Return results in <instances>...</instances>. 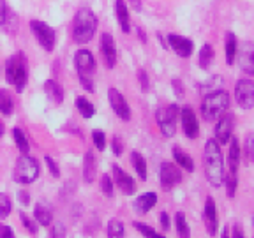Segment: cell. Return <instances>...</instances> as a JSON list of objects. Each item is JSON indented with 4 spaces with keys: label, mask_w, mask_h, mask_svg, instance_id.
Listing matches in <instances>:
<instances>
[{
    "label": "cell",
    "mask_w": 254,
    "mask_h": 238,
    "mask_svg": "<svg viewBox=\"0 0 254 238\" xmlns=\"http://www.w3.org/2000/svg\"><path fill=\"white\" fill-rule=\"evenodd\" d=\"M39 163L37 159H34L28 154H21L16 161L14 166V180L18 183H32L36 182L37 177H39Z\"/></svg>",
    "instance_id": "5b68a950"
},
{
    "label": "cell",
    "mask_w": 254,
    "mask_h": 238,
    "mask_svg": "<svg viewBox=\"0 0 254 238\" xmlns=\"http://www.w3.org/2000/svg\"><path fill=\"white\" fill-rule=\"evenodd\" d=\"M0 238H14V231L7 224H0Z\"/></svg>",
    "instance_id": "bcb514c9"
},
{
    "label": "cell",
    "mask_w": 254,
    "mask_h": 238,
    "mask_svg": "<svg viewBox=\"0 0 254 238\" xmlns=\"http://www.w3.org/2000/svg\"><path fill=\"white\" fill-rule=\"evenodd\" d=\"M108 238H124L126 235V230H124V224L119 221V219H111L108 222Z\"/></svg>",
    "instance_id": "d6a6232c"
},
{
    "label": "cell",
    "mask_w": 254,
    "mask_h": 238,
    "mask_svg": "<svg viewBox=\"0 0 254 238\" xmlns=\"http://www.w3.org/2000/svg\"><path fill=\"white\" fill-rule=\"evenodd\" d=\"M97 175V159H95L94 152L88 150L83 157V180L87 183H92Z\"/></svg>",
    "instance_id": "7402d4cb"
},
{
    "label": "cell",
    "mask_w": 254,
    "mask_h": 238,
    "mask_svg": "<svg viewBox=\"0 0 254 238\" xmlns=\"http://www.w3.org/2000/svg\"><path fill=\"white\" fill-rule=\"evenodd\" d=\"M230 233H231V238H246L242 230H240V226H233V230H231Z\"/></svg>",
    "instance_id": "f5cc1de1"
},
{
    "label": "cell",
    "mask_w": 254,
    "mask_h": 238,
    "mask_svg": "<svg viewBox=\"0 0 254 238\" xmlns=\"http://www.w3.org/2000/svg\"><path fill=\"white\" fill-rule=\"evenodd\" d=\"M203 221H205L206 233L210 237H215L219 230V217H217V208H215L214 198H206L205 201V210H203Z\"/></svg>",
    "instance_id": "e0dca14e"
},
{
    "label": "cell",
    "mask_w": 254,
    "mask_h": 238,
    "mask_svg": "<svg viewBox=\"0 0 254 238\" xmlns=\"http://www.w3.org/2000/svg\"><path fill=\"white\" fill-rule=\"evenodd\" d=\"M74 67L76 72H78V78H92L94 76L97 63H95V59L90 50L83 48V50H78L74 53Z\"/></svg>",
    "instance_id": "9c48e42d"
},
{
    "label": "cell",
    "mask_w": 254,
    "mask_h": 238,
    "mask_svg": "<svg viewBox=\"0 0 254 238\" xmlns=\"http://www.w3.org/2000/svg\"><path fill=\"white\" fill-rule=\"evenodd\" d=\"M7 11H9V7H7V4H5V0H0V27H4Z\"/></svg>",
    "instance_id": "c3c4849f"
},
{
    "label": "cell",
    "mask_w": 254,
    "mask_h": 238,
    "mask_svg": "<svg viewBox=\"0 0 254 238\" xmlns=\"http://www.w3.org/2000/svg\"><path fill=\"white\" fill-rule=\"evenodd\" d=\"M159 219H161V226H163V230H164V231L170 230V215H168L166 212H161Z\"/></svg>",
    "instance_id": "f907efd6"
},
{
    "label": "cell",
    "mask_w": 254,
    "mask_h": 238,
    "mask_svg": "<svg viewBox=\"0 0 254 238\" xmlns=\"http://www.w3.org/2000/svg\"><path fill=\"white\" fill-rule=\"evenodd\" d=\"M101 190L108 198H113V194H115V183H113V178H111L110 175H103L101 177Z\"/></svg>",
    "instance_id": "e575fe53"
},
{
    "label": "cell",
    "mask_w": 254,
    "mask_h": 238,
    "mask_svg": "<svg viewBox=\"0 0 254 238\" xmlns=\"http://www.w3.org/2000/svg\"><path fill=\"white\" fill-rule=\"evenodd\" d=\"M113 183H115L126 196H132L136 192L134 178H132L129 173H126L119 164H113Z\"/></svg>",
    "instance_id": "2e32d148"
},
{
    "label": "cell",
    "mask_w": 254,
    "mask_h": 238,
    "mask_svg": "<svg viewBox=\"0 0 254 238\" xmlns=\"http://www.w3.org/2000/svg\"><path fill=\"white\" fill-rule=\"evenodd\" d=\"M136 30H138V36H139V41H141L143 44L147 43V34H145V30H143L141 27H138L136 28Z\"/></svg>",
    "instance_id": "db71d44e"
},
{
    "label": "cell",
    "mask_w": 254,
    "mask_h": 238,
    "mask_svg": "<svg viewBox=\"0 0 254 238\" xmlns=\"http://www.w3.org/2000/svg\"><path fill=\"white\" fill-rule=\"evenodd\" d=\"M224 183H226L228 198H235V194H237V185H238V175L228 171V175L224 177Z\"/></svg>",
    "instance_id": "836d02e7"
},
{
    "label": "cell",
    "mask_w": 254,
    "mask_h": 238,
    "mask_svg": "<svg viewBox=\"0 0 254 238\" xmlns=\"http://www.w3.org/2000/svg\"><path fill=\"white\" fill-rule=\"evenodd\" d=\"M215 141L219 143V145H228V141L231 139V136H233V131H235V115L233 113H230V111H226L224 115H221L217 120H215Z\"/></svg>",
    "instance_id": "30bf717a"
},
{
    "label": "cell",
    "mask_w": 254,
    "mask_h": 238,
    "mask_svg": "<svg viewBox=\"0 0 254 238\" xmlns=\"http://www.w3.org/2000/svg\"><path fill=\"white\" fill-rule=\"evenodd\" d=\"M74 104H76V108H78L79 115L83 117V119H92V117L95 115V106L87 99V97H83V95H78Z\"/></svg>",
    "instance_id": "83f0119b"
},
{
    "label": "cell",
    "mask_w": 254,
    "mask_h": 238,
    "mask_svg": "<svg viewBox=\"0 0 254 238\" xmlns=\"http://www.w3.org/2000/svg\"><path fill=\"white\" fill-rule=\"evenodd\" d=\"M214 57H215V52H214V48H212V44H203L198 55V65L201 69H208L210 63L214 62Z\"/></svg>",
    "instance_id": "4316f807"
},
{
    "label": "cell",
    "mask_w": 254,
    "mask_h": 238,
    "mask_svg": "<svg viewBox=\"0 0 254 238\" xmlns=\"http://www.w3.org/2000/svg\"><path fill=\"white\" fill-rule=\"evenodd\" d=\"M5 134V125H4V122H2V119H0V138Z\"/></svg>",
    "instance_id": "6f0895ef"
},
{
    "label": "cell",
    "mask_w": 254,
    "mask_h": 238,
    "mask_svg": "<svg viewBox=\"0 0 254 238\" xmlns=\"http://www.w3.org/2000/svg\"><path fill=\"white\" fill-rule=\"evenodd\" d=\"M235 99L242 110H253L254 108V81L249 78L238 79L235 85Z\"/></svg>",
    "instance_id": "ba28073f"
},
{
    "label": "cell",
    "mask_w": 254,
    "mask_h": 238,
    "mask_svg": "<svg viewBox=\"0 0 254 238\" xmlns=\"http://www.w3.org/2000/svg\"><path fill=\"white\" fill-rule=\"evenodd\" d=\"M180 122H182V131L189 139H196L199 134V123L196 119L194 110L190 106H184L180 110Z\"/></svg>",
    "instance_id": "9a60e30c"
},
{
    "label": "cell",
    "mask_w": 254,
    "mask_h": 238,
    "mask_svg": "<svg viewBox=\"0 0 254 238\" xmlns=\"http://www.w3.org/2000/svg\"><path fill=\"white\" fill-rule=\"evenodd\" d=\"M79 83H81V87L87 92H95V85L92 78H79Z\"/></svg>",
    "instance_id": "7dc6e473"
},
{
    "label": "cell",
    "mask_w": 254,
    "mask_h": 238,
    "mask_svg": "<svg viewBox=\"0 0 254 238\" xmlns=\"http://www.w3.org/2000/svg\"><path fill=\"white\" fill-rule=\"evenodd\" d=\"M240 69H242L246 74L254 76V44L246 43L242 46V52H240Z\"/></svg>",
    "instance_id": "ac0fdd59"
},
{
    "label": "cell",
    "mask_w": 254,
    "mask_h": 238,
    "mask_svg": "<svg viewBox=\"0 0 254 238\" xmlns=\"http://www.w3.org/2000/svg\"><path fill=\"white\" fill-rule=\"evenodd\" d=\"M50 238H65V226H64L62 222H55L53 224Z\"/></svg>",
    "instance_id": "7bdbcfd3"
},
{
    "label": "cell",
    "mask_w": 254,
    "mask_h": 238,
    "mask_svg": "<svg viewBox=\"0 0 254 238\" xmlns=\"http://www.w3.org/2000/svg\"><path fill=\"white\" fill-rule=\"evenodd\" d=\"M159 180L164 190H171L182 182V171L175 163H163L159 168Z\"/></svg>",
    "instance_id": "8fae6325"
},
{
    "label": "cell",
    "mask_w": 254,
    "mask_h": 238,
    "mask_svg": "<svg viewBox=\"0 0 254 238\" xmlns=\"http://www.w3.org/2000/svg\"><path fill=\"white\" fill-rule=\"evenodd\" d=\"M111 150H113V154L117 155V157H120L124 152V143L122 139L119 138V136H113V139H111Z\"/></svg>",
    "instance_id": "ee69618b"
},
{
    "label": "cell",
    "mask_w": 254,
    "mask_h": 238,
    "mask_svg": "<svg viewBox=\"0 0 254 238\" xmlns=\"http://www.w3.org/2000/svg\"><path fill=\"white\" fill-rule=\"evenodd\" d=\"M18 201L23 206H27L28 203H30V194H28L27 190H20V192H18Z\"/></svg>",
    "instance_id": "681fc988"
},
{
    "label": "cell",
    "mask_w": 254,
    "mask_h": 238,
    "mask_svg": "<svg viewBox=\"0 0 254 238\" xmlns=\"http://www.w3.org/2000/svg\"><path fill=\"white\" fill-rule=\"evenodd\" d=\"M221 238H231V233H230V230H228V226H226V228H222Z\"/></svg>",
    "instance_id": "9f6ffc18"
},
{
    "label": "cell",
    "mask_w": 254,
    "mask_h": 238,
    "mask_svg": "<svg viewBox=\"0 0 254 238\" xmlns=\"http://www.w3.org/2000/svg\"><path fill=\"white\" fill-rule=\"evenodd\" d=\"M138 81H139V87H141L143 92L150 90V79H148V74L145 69H139L138 71Z\"/></svg>",
    "instance_id": "b9f144b4"
},
{
    "label": "cell",
    "mask_w": 254,
    "mask_h": 238,
    "mask_svg": "<svg viewBox=\"0 0 254 238\" xmlns=\"http://www.w3.org/2000/svg\"><path fill=\"white\" fill-rule=\"evenodd\" d=\"M203 163H205L206 180L212 187H221L224 183L226 170H224V159H222L221 145L214 138L206 139L205 152H203Z\"/></svg>",
    "instance_id": "6da1fadb"
},
{
    "label": "cell",
    "mask_w": 254,
    "mask_h": 238,
    "mask_svg": "<svg viewBox=\"0 0 254 238\" xmlns=\"http://www.w3.org/2000/svg\"><path fill=\"white\" fill-rule=\"evenodd\" d=\"M173 159H175V164L179 168H184L189 173L194 171V161H192V157L189 154H186L180 147H173Z\"/></svg>",
    "instance_id": "cb8c5ba5"
},
{
    "label": "cell",
    "mask_w": 254,
    "mask_h": 238,
    "mask_svg": "<svg viewBox=\"0 0 254 238\" xmlns=\"http://www.w3.org/2000/svg\"><path fill=\"white\" fill-rule=\"evenodd\" d=\"M12 138H14L16 147H18V150H20L21 154H28V152H30L28 139H27V136H25V132L21 131L20 127H14V129H12Z\"/></svg>",
    "instance_id": "1f68e13d"
},
{
    "label": "cell",
    "mask_w": 254,
    "mask_h": 238,
    "mask_svg": "<svg viewBox=\"0 0 254 238\" xmlns=\"http://www.w3.org/2000/svg\"><path fill=\"white\" fill-rule=\"evenodd\" d=\"M99 20L90 7H79L72 20V41L76 44H88L97 32Z\"/></svg>",
    "instance_id": "7a4b0ae2"
},
{
    "label": "cell",
    "mask_w": 254,
    "mask_h": 238,
    "mask_svg": "<svg viewBox=\"0 0 254 238\" xmlns=\"http://www.w3.org/2000/svg\"><path fill=\"white\" fill-rule=\"evenodd\" d=\"M175 224H177L179 238H190V228H189V224H187V219L184 212H177V214H175Z\"/></svg>",
    "instance_id": "4dcf8cb0"
},
{
    "label": "cell",
    "mask_w": 254,
    "mask_h": 238,
    "mask_svg": "<svg viewBox=\"0 0 254 238\" xmlns=\"http://www.w3.org/2000/svg\"><path fill=\"white\" fill-rule=\"evenodd\" d=\"M240 157H242L240 143H238L237 138H233V136H231V139H230V150H228V168H230L231 173H238Z\"/></svg>",
    "instance_id": "44dd1931"
},
{
    "label": "cell",
    "mask_w": 254,
    "mask_h": 238,
    "mask_svg": "<svg viewBox=\"0 0 254 238\" xmlns=\"http://www.w3.org/2000/svg\"><path fill=\"white\" fill-rule=\"evenodd\" d=\"M5 79H7L9 85L14 87L18 94L25 90L28 79V67L23 52H16L14 55L7 59V62H5Z\"/></svg>",
    "instance_id": "3957f363"
},
{
    "label": "cell",
    "mask_w": 254,
    "mask_h": 238,
    "mask_svg": "<svg viewBox=\"0 0 254 238\" xmlns=\"http://www.w3.org/2000/svg\"><path fill=\"white\" fill-rule=\"evenodd\" d=\"M224 53H226V63L228 65H233L235 59H237V53H238V41H237V36H235L233 32H228L226 34Z\"/></svg>",
    "instance_id": "d4e9b609"
},
{
    "label": "cell",
    "mask_w": 254,
    "mask_h": 238,
    "mask_svg": "<svg viewBox=\"0 0 254 238\" xmlns=\"http://www.w3.org/2000/svg\"><path fill=\"white\" fill-rule=\"evenodd\" d=\"M168 48H171L180 59H189L194 52V43L189 39V37L179 36V34H168L166 37Z\"/></svg>",
    "instance_id": "5bb4252c"
},
{
    "label": "cell",
    "mask_w": 254,
    "mask_h": 238,
    "mask_svg": "<svg viewBox=\"0 0 254 238\" xmlns=\"http://www.w3.org/2000/svg\"><path fill=\"white\" fill-rule=\"evenodd\" d=\"M230 108V94L226 90H214L205 94L201 101V117L206 122H215Z\"/></svg>",
    "instance_id": "277c9868"
},
{
    "label": "cell",
    "mask_w": 254,
    "mask_h": 238,
    "mask_svg": "<svg viewBox=\"0 0 254 238\" xmlns=\"http://www.w3.org/2000/svg\"><path fill=\"white\" fill-rule=\"evenodd\" d=\"M131 163H132V168L136 170V173H138V177L141 180H147V161H145V157H143L139 152H132L131 154Z\"/></svg>",
    "instance_id": "f546056e"
},
{
    "label": "cell",
    "mask_w": 254,
    "mask_h": 238,
    "mask_svg": "<svg viewBox=\"0 0 254 238\" xmlns=\"http://www.w3.org/2000/svg\"><path fill=\"white\" fill-rule=\"evenodd\" d=\"M157 205V194L155 192H143L134 201V212L139 215H145Z\"/></svg>",
    "instance_id": "d6986e66"
},
{
    "label": "cell",
    "mask_w": 254,
    "mask_h": 238,
    "mask_svg": "<svg viewBox=\"0 0 254 238\" xmlns=\"http://www.w3.org/2000/svg\"><path fill=\"white\" fill-rule=\"evenodd\" d=\"M221 83H222L221 76H214V78H210L208 81H205V83L199 85V90L205 92V94H208V92L219 90V85H221Z\"/></svg>",
    "instance_id": "74e56055"
},
{
    "label": "cell",
    "mask_w": 254,
    "mask_h": 238,
    "mask_svg": "<svg viewBox=\"0 0 254 238\" xmlns=\"http://www.w3.org/2000/svg\"><path fill=\"white\" fill-rule=\"evenodd\" d=\"M171 83H173V88H175V92H177V95H179V97H182L184 90H182V83H180V79H173Z\"/></svg>",
    "instance_id": "816d5d0a"
},
{
    "label": "cell",
    "mask_w": 254,
    "mask_h": 238,
    "mask_svg": "<svg viewBox=\"0 0 254 238\" xmlns=\"http://www.w3.org/2000/svg\"><path fill=\"white\" fill-rule=\"evenodd\" d=\"M253 224H254V215H253Z\"/></svg>",
    "instance_id": "680465c9"
},
{
    "label": "cell",
    "mask_w": 254,
    "mask_h": 238,
    "mask_svg": "<svg viewBox=\"0 0 254 238\" xmlns=\"http://www.w3.org/2000/svg\"><path fill=\"white\" fill-rule=\"evenodd\" d=\"M44 92H46L48 99L52 101L53 104L64 103V87L55 79H48L46 83H44Z\"/></svg>",
    "instance_id": "603a6c76"
},
{
    "label": "cell",
    "mask_w": 254,
    "mask_h": 238,
    "mask_svg": "<svg viewBox=\"0 0 254 238\" xmlns=\"http://www.w3.org/2000/svg\"><path fill=\"white\" fill-rule=\"evenodd\" d=\"M115 16L120 25V30L124 34H129L131 32V16H129V7H127L124 0H117L115 2Z\"/></svg>",
    "instance_id": "ffe728a7"
},
{
    "label": "cell",
    "mask_w": 254,
    "mask_h": 238,
    "mask_svg": "<svg viewBox=\"0 0 254 238\" xmlns=\"http://www.w3.org/2000/svg\"><path fill=\"white\" fill-rule=\"evenodd\" d=\"M134 228L143 235L145 238H164V235H159L154 228L147 226V224H143V222H134Z\"/></svg>",
    "instance_id": "d590c367"
},
{
    "label": "cell",
    "mask_w": 254,
    "mask_h": 238,
    "mask_svg": "<svg viewBox=\"0 0 254 238\" xmlns=\"http://www.w3.org/2000/svg\"><path fill=\"white\" fill-rule=\"evenodd\" d=\"M129 2H131V5H132V9H134V11H141V0H129Z\"/></svg>",
    "instance_id": "11a10c76"
},
{
    "label": "cell",
    "mask_w": 254,
    "mask_h": 238,
    "mask_svg": "<svg viewBox=\"0 0 254 238\" xmlns=\"http://www.w3.org/2000/svg\"><path fill=\"white\" fill-rule=\"evenodd\" d=\"M20 221H21V224H23V226L27 228V230L30 231L32 235L37 233V222L34 221V219H30L27 214H23V212H21V214H20Z\"/></svg>",
    "instance_id": "60d3db41"
},
{
    "label": "cell",
    "mask_w": 254,
    "mask_h": 238,
    "mask_svg": "<svg viewBox=\"0 0 254 238\" xmlns=\"http://www.w3.org/2000/svg\"><path fill=\"white\" fill-rule=\"evenodd\" d=\"M12 111H14V101H12V95L9 94V90L2 88L0 90V113L5 117H11Z\"/></svg>",
    "instance_id": "f1b7e54d"
},
{
    "label": "cell",
    "mask_w": 254,
    "mask_h": 238,
    "mask_svg": "<svg viewBox=\"0 0 254 238\" xmlns=\"http://www.w3.org/2000/svg\"><path fill=\"white\" fill-rule=\"evenodd\" d=\"M246 150H247V155H249V159L254 163V134H251L249 138H247Z\"/></svg>",
    "instance_id": "f6af8a7d"
},
{
    "label": "cell",
    "mask_w": 254,
    "mask_h": 238,
    "mask_svg": "<svg viewBox=\"0 0 254 238\" xmlns=\"http://www.w3.org/2000/svg\"><path fill=\"white\" fill-rule=\"evenodd\" d=\"M12 210L11 199L5 192H0V219H5Z\"/></svg>",
    "instance_id": "8d00e7d4"
},
{
    "label": "cell",
    "mask_w": 254,
    "mask_h": 238,
    "mask_svg": "<svg viewBox=\"0 0 254 238\" xmlns=\"http://www.w3.org/2000/svg\"><path fill=\"white\" fill-rule=\"evenodd\" d=\"M44 163H46L48 171L52 173L53 178H60V168H59V164H57L55 159H53L52 155H46V157H44Z\"/></svg>",
    "instance_id": "ab89813d"
},
{
    "label": "cell",
    "mask_w": 254,
    "mask_h": 238,
    "mask_svg": "<svg viewBox=\"0 0 254 238\" xmlns=\"http://www.w3.org/2000/svg\"><path fill=\"white\" fill-rule=\"evenodd\" d=\"M30 30L32 34L36 36L37 43L41 44L44 52L52 53L55 50V44H57V36H55V30H53L46 21L43 20H32L30 21Z\"/></svg>",
    "instance_id": "52a82bcc"
},
{
    "label": "cell",
    "mask_w": 254,
    "mask_h": 238,
    "mask_svg": "<svg viewBox=\"0 0 254 238\" xmlns=\"http://www.w3.org/2000/svg\"><path fill=\"white\" fill-rule=\"evenodd\" d=\"M180 115V108L177 104H168L164 108H159L157 113H155V119H157V125L163 132L164 138H173L175 132H177V120Z\"/></svg>",
    "instance_id": "8992f818"
},
{
    "label": "cell",
    "mask_w": 254,
    "mask_h": 238,
    "mask_svg": "<svg viewBox=\"0 0 254 238\" xmlns=\"http://www.w3.org/2000/svg\"><path fill=\"white\" fill-rule=\"evenodd\" d=\"M101 57H103V62L108 69H113L117 63V44L115 39L110 32H104L101 34V43H99Z\"/></svg>",
    "instance_id": "4fadbf2b"
},
{
    "label": "cell",
    "mask_w": 254,
    "mask_h": 238,
    "mask_svg": "<svg viewBox=\"0 0 254 238\" xmlns=\"http://www.w3.org/2000/svg\"><path fill=\"white\" fill-rule=\"evenodd\" d=\"M108 99H110L111 110L115 111V115L119 117L120 120H124V122H129V120H131V108H129V103H127L126 97H124L117 88H110V90H108Z\"/></svg>",
    "instance_id": "7c38bea8"
},
{
    "label": "cell",
    "mask_w": 254,
    "mask_h": 238,
    "mask_svg": "<svg viewBox=\"0 0 254 238\" xmlns=\"http://www.w3.org/2000/svg\"><path fill=\"white\" fill-rule=\"evenodd\" d=\"M92 141H94V147L97 148V150L103 152L104 148H106V134H104L103 131H99V129L92 131Z\"/></svg>",
    "instance_id": "f35d334b"
},
{
    "label": "cell",
    "mask_w": 254,
    "mask_h": 238,
    "mask_svg": "<svg viewBox=\"0 0 254 238\" xmlns=\"http://www.w3.org/2000/svg\"><path fill=\"white\" fill-rule=\"evenodd\" d=\"M34 217H36V222H39L41 226H50L53 221V214L52 208L46 205V203H37L36 208H34Z\"/></svg>",
    "instance_id": "484cf974"
}]
</instances>
